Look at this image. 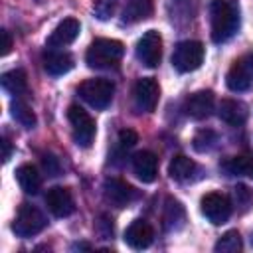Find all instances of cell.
<instances>
[{
    "label": "cell",
    "mask_w": 253,
    "mask_h": 253,
    "mask_svg": "<svg viewBox=\"0 0 253 253\" xmlns=\"http://www.w3.org/2000/svg\"><path fill=\"white\" fill-rule=\"evenodd\" d=\"M211 40L223 43L239 30V2L237 0H211L210 6Z\"/></svg>",
    "instance_id": "6da1fadb"
},
{
    "label": "cell",
    "mask_w": 253,
    "mask_h": 253,
    "mask_svg": "<svg viewBox=\"0 0 253 253\" xmlns=\"http://www.w3.org/2000/svg\"><path fill=\"white\" fill-rule=\"evenodd\" d=\"M123 53H125V45L119 40L97 38L89 45V49L85 53V61L93 69H111V67L119 65Z\"/></svg>",
    "instance_id": "7a4b0ae2"
},
{
    "label": "cell",
    "mask_w": 253,
    "mask_h": 253,
    "mask_svg": "<svg viewBox=\"0 0 253 253\" xmlns=\"http://www.w3.org/2000/svg\"><path fill=\"white\" fill-rule=\"evenodd\" d=\"M77 93L81 95V99L85 103H89L91 107L95 109H105L111 101H113V95H115V85L113 81L109 79H103V77H93V79H85Z\"/></svg>",
    "instance_id": "3957f363"
},
{
    "label": "cell",
    "mask_w": 253,
    "mask_h": 253,
    "mask_svg": "<svg viewBox=\"0 0 253 253\" xmlns=\"http://www.w3.org/2000/svg\"><path fill=\"white\" fill-rule=\"evenodd\" d=\"M45 225H47V219L42 210H38L32 204H22L12 223V229L18 237H32V235H38Z\"/></svg>",
    "instance_id": "277c9868"
},
{
    "label": "cell",
    "mask_w": 253,
    "mask_h": 253,
    "mask_svg": "<svg viewBox=\"0 0 253 253\" xmlns=\"http://www.w3.org/2000/svg\"><path fill=\"white\" fill-rule=\"evenodd\" d=\"M204 61V45L196 40H186L180 42L174 47L172 53V65L180 71V73H190L196 71Z\"/></svg>",
    "instance_id": "5b68a950"
},
{
    "label": "cell",
    "mask_w": 253,
    "mask_h": 253,
    "mask_svg": "<svg viewBox=\"0 0 253 253\" xmlns=\"http://www.w3.org/2000/svg\"><path fill=\"white\" fill-rule=\"evenodd\" d=\"M67 119L71 123V128H73V138L77 142V146H91L93 138H95V121L91 119V115L79 107V105H69L67 109Z\"/></svg>",
    "instance_id": "8992f818"
},
{
    "label": "cell",
    "mask_w": 253,
    "mask_h": 253,
    "mask_svg": "<svg viewBox=\"0 0 253 253\" xmlns=\"http://www.w3.org/2000/svg\"><path fill=\"white\" fill-rule=\"evenodd\" d=\"M225 83L235 93H241L253 87V51L243 53L233 61V65L227 71Z\"/></svg>",
    "instance_id": "52a82bcc"
},
{
    "label": "cell",
    "mask_w": 253,
    "mask_h": 253,
    "mask_svg": "<svg viewBox=\"0 0 253 253\" xmlns=\"http://www.w3.org/2000/svg\"><path fill=\"white\" fill-rule=\"evenodd\" d=\"M202 213L211 221L213 225H221L231 215V202L225 194L210 192L202 198Z\"/></svg>",
    "instance_id": "ba28073f"
},
{
    "label": "cell",
    "mask_w": 253,
    "mask_h": 253,
    "mask_svg": "<svg viewBox=\"0 0 253 253\" xmlns=\"http://www.w3.org/2000/svg\"><path fill=\"white\" fill-rule=\"evenodd\" d=\"M132 99H134V105L138 111L142 113H152L158 105V99H160V87H158V81L152 79V77H142L134 83V89H132Z\"/></svg>",
    "instance_id": "9c48e42d"
},
{
    "label": "cell",
    "mask_w": 253,
    "mask_h": 253,
    "mask_svg": "<svg viewBox=\"0 0 253 253\" xmlns=\"http://www.w3.org/2000/svg\"><path fill=\"white\" fill-rule=\"evenodd\" d=\"M136 57L146 67H158L162 59V36L156 30H148L136 43Z\"/></svg>",
    "instance_id": "30bf717a"
},
{
    "label": "cell",
    "mask_w": 253,
    "mask_h": 253,
    "mask_svg": "<svg viewBox=\"0 0 253 253\" xmlns=\"http://www.w3.org/2000/svg\"><path fill=\"white\" fill-rule=\"evenodd\" d=\"M103 198L115 208H125L136 198V190L119 178H107L103 184Z\"/></svg>",
    "instance_id": "8fae6325"
},
{
    "label": "cell",
    "mask_w": 253,
    "mask_h": 253,
    "mask_svg": "<svg viewBox=\"0 0 253 253\" xmlns=\"http://www.w3.org/2000/svg\"><path fill=\"white\" fill-rule=\"evenodd\" d=\"M45 206L55 217H67L75 211V202L73 196L67 188L63 186H53L45 194Z\"/></svg>",
    "instance_id": "7c38bea8"
},
{
    "label": "cell",
    "mask_w": 253,
    "mask_h": 253,
    "mask_svg": "<svg viewBox=\"0 0 253 253\" xmlns=\"http://www.w3.org/2000/svg\"><path fill=\"white\" fill-rule=\"evenodd\" d=\"M184 111L188 117L196 119V121H202V119H208L213 111V93L211 91H196L192 93L186 103H184Z\"/></svg>",
    "instance_id": "4fadbf2b"
},
{
    "label": "cell",
    "mask_w": 253,
    "mask_h": 253,
    "mask_svg": "<svg viewBox=\"0 0 253 253\" xmlns=\"http://www.w3.org/2000/svg\"><path fill=\"white\" fill-rule=\"evenodd\" d=\"M154 239V229L146 219H134L125 231V243L132 249H146Z\"/></svg>",
    "instance_id": "5bb4252c"
},
{
    "label": "cell",
    "mask_w": 253,
    "mask_h": 253,
    "mask_svg": "<svg viewBox=\"0 0 253 253\" xmlns=\"http://www.w3.org/2000/svg\"><path fill=\"white\" fill-rule=\"evenodd\" d=\"M132 170H134L136 178L142 180L144 184L154 182L156 176H158V158H156V154L150 152V150L136 152L132 156Z\"/></svg>",
    "instance_id": "9a60e30c"
},
{
    "label": "cell",
    "mask_w": 253,
    "mask_h": 253,
    "mask_svg": "<svg viewBox=\"0 0 253 253\" xmlns=\"http://www.w3.org/2000/svg\"><path fill=\"white\" fill-rule=\"evenodd\" d=\"M81 32V26L75 18H65L63 22H59L55 26V30L51 32V36L47 38V45L49 47H65L69 43H73L77 40Z\"/></svg>",
    "instance_id": "2e32d148"
},
{
    "label": "cell",
    "mask_w": 253,
    "mask_h": 253,
    "mask_svg": "<svg viewBox=\"0 0 253 253\" xmlns=\"http://www.w3.org/2000/svg\"><path fill=\"white\" fill-rule=\"evenodd\" d=\"M217 115L223 123L231 125V126H241L245 121H247V105L237 101V99H223L219 103V109H217Z\"/></svg>",
    "instance_id": "e0dca14e"
},
{
    "label": "cell",
    "mask_w": 253,
    "mask_h": 253,
    "mask_svg": "<svg viewBox=\"0 0 253 253\" xmlns=\"http://www.w3.org/2000/svg\"><path fill=\"white\" fill-rule=\"evenodd\" d=\"M73 67V57L65 51H55L47 49L43 53V69L49 75H63Z\"/></svg>",
    "instance_id": "ac0fdd59"
},
{
    "label": "cell",
    "mask_w": 253,
    "mask_h": 253,
    "mask_svg": "<svg viewBox=\"0 0 253 253\" xmlns=\"http://www.w3.org/2000/svg\"><path fill=\"white\" fill-rule=\"evenodd\" d=\"M154 12L152 0H128L125 10H123V22L126 24H136L146 18H150Z\"/></svg>",
    "instance_id": "d6986e66"
},
{
    "label": "cell",
    "mask_w": 253,
    "mask_h": 253,
    "mask_svg": "<svg viewBox=\"0 0 253 253\" xmlns=\"http://www.w3.org/2000/svg\"><path fill=\"white\" fill-rule=\"evenodd\" d=\"M16 180L20 184V188L26 192V194H38L40 188H42V176L38 174V170L32 166V164H22L18 170H16Z\"/></svg>",
    "instance_id": "ffe728a7"
},
{
    "label": "cell",
    "mask_w": 253,
    "mask_h": 253,
    "mask_svg": "<svg viewBox=\"0 0 253 253\" xmlns=\"http://www.w3.org/2000/svg\"><path fill=\"white\" fill-rule=\"evenodd\" d=\"M194 172H196V162H194L192 158L184 156V154L174 156L172 162H170V166H168V174H170V178L176 180V182H186V180H190V178L194 176Z\"/></svg>",
    "instance_id": "44dd1931"
},
{
    "label": "cell",
    "mask_w": 253,
    "mask_h": 253,
    "mask_svg": "<svg viewBox=\"0 0 253 253\" xmlns=\"http://www.w3.org/2000/svg\"><path fill=\"white\" fill-rule=\"evenodd\" d=\"M2 87H4L8 93L16 95V97L28 93V75H26V71H24V69L6 71V73L2 75Z\"/></svg>",
    "instance_id": "7402d4cb"
},
{
    "label": "cell",
    "mask_w": 253,
    "mask_h": 253,
    "mask_svg": "<svg viewBox=\"0 0 253 253\" xmlns=\"http://www.w3.org/2000/svg\"><path fill=\"white\" fill-rule=\"evenodd\" d=\"M223 168L229 172V174H235V176H247L253 180V154L249 152H243V154H237L233 158H229Z\"/></svg>",
    "instance_id": "603a6c76"
},
{
    "label": "cell",
    "mask_w": 253,
    "mask_h": 253,
    "mask_svg": "<svg viewBox=\"0 0 253 253\" xmlns=\"http://www.w3.org/2000/svg\"><path fill=\"white\" fill-rule=\"evenodd\" d=\"M241 247H243V241H241V235L235 229L225 231L215 243V251L217 253H239Z\"/></svg>",
    "instance_id": "cb8c5ba5"
},
{
    "label": "cell",
    "mask_w": 253,
    "mask_h": 253,
    "mask_svg": "<svg viewBox=\"0 0 253 253\" xmlns=\"http://www.w3.org/2000/svg\"><path fill=\"white\" fill-rule=\"evenodd\" d=\"M10 111H12V117H14L22 126L32 128V126L36 125V115H34V111L30 109V105H28V103H24V101L16 99V101L12 103V107H10Z\"/></svg>",
    "instance_id": "d4e9b609"
},
{
    "label": "cell",
    "mask_w": 253,
    "mask_h": 253,
    "mask_svg": "<svg viewBox=\"0 0 253 253\" xmlns=\"http://www.w3.org/2000/svg\"><path fill=\"white\" fill-rule=\"evenodd\" d=\"M215 140H217V136H215L213 130H208V128H206V130H200V132L194 136V148H196L198 152H206V150L213 148Z\"/></svg>",
    "instance_id": "484cf974"
},
{
    "label": "cell",
    "mask_w": 253,
    "mask_h": 253,
    "mask_svg": "<svg viewBox=\"0 0 253 253\" xmlns=\"http://www.w3.org/2000/svg\"><path fill=\"white\" fill-rule=\"evenodd\" d=\"M176 213H184L182 206L176 202V200H168L166 204V213H164V221L168 227H176V221H184V217H176Z\"/></svg>",
    "instance_id": "4316f807"
},
{
    "label": "cell",
    "mask_w": 253,
    "mask_h": 253,
    "mask_svg": "<svg viewBox=\"0 0 253 253\" xmlns=\"http://www.w3.org/2000/svg\"><path fill=\"white\" fill-rule=\"evenodd\" d=\"M138 142V134L132 130V128H123L121 132H119V144L123 146V148H130V146H134Z\"/></svg>",
    "instance_id": "83f0119b"
},
{
    "label": "cell",
    "mask_w": 253,
    "mask_h": 253,
    "mask_svg": "<svg viewBox=\"0 0 253 253\" xmlns=\"http://www.w3.org/2000/svg\"><path fill=\"white\" fill-rule=\"evenodd\" d=\"M42 164H43V170L47 172V176H57V174H59V170H61L59 160H57L53 154H43Z\"/></svg>",
    "instance_id": "f1b7e54d"
},
{
    "label": "cell",
    "mask_w": 253,
    "mask_h": 253,
    "mask_svg": "<svg viewBox=\"0 0 253 253\" xmlns=\"http://www.w3.org/2000/svg\"><path fill=\"white\" fill-rule=\"evenodd\" d=\"M235 200L239 202V204H243V208H247V204L253 200V194L249 192V188L247 186H235Z\"/></svg>",
    "instance_id": "f546056e"
},
{
    "label": "cell",
    "mask_w": 253,
    "mask_h": 253,
    "mask_svg": "<svg viewBox=\"0 0 253 253\" xmlns=\"http://www.w3.org/2000/svg\"><path fill=\"white\" fill-rule=\"evenodd\" d=\"M0 38H2V49H0V53L2 55H8L10 53V49H12V36H10V32L8 30H2L0 32Z\"/></svg>",
    "instance_id": "4dcf8cb0"
},
{
    "label": "cell",
    "mask_w": 253,
    "mask_h": 253,
    "mask_svg": "<svg viewBox=\"0 0 253 253\" xmlns=\"http://www.w3.org/2000/svg\"><path fill=\"white\" fill-rule=\"evenodd\" d=\"M2 148H4V152H2V160L8 162V158H10V154H12V146H10V140H8V138H2Z\"/></svg>",
    "instance_id": "1f68e13d"
}]
</instances>
